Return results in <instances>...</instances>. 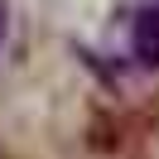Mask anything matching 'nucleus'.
<instances>
[{"mask_svg":"<svg viewBox=\"0 0 159 159\" xmlns=\"http://www.w3.org/2000/svg\"><path fill=\"white\" fill-rule=\"evenodd\" d=\"M0 39H5V10H0Z\"/></svg>","mask_w":159,"mask_h":159,"instance_id":"f03ea898","label":"nucleus"},{"mask_svg":"<svg viewBox=\"0 0 159 159\" xmlns=\"http://www.w3.org/2000/svg\"><path fill=\"white\" fill-rule=\"evenodd\" d=\"M130 48H135L140 63L159 68V5H149V10L135 15V24H130Z\"/></svg>","mask_w":159,"mask_h":159,"instance_id":"f257e3e1","label":"nucleus"}]
</instances>
